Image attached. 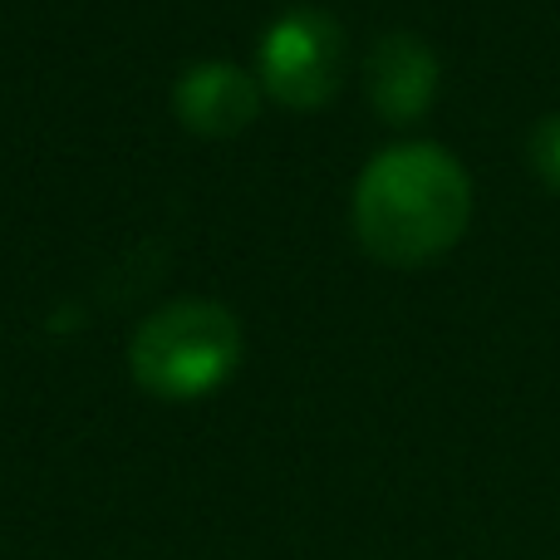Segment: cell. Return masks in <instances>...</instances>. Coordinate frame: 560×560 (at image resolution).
Instances as JSON below:
<instances>
[{
	"label": "cell",
	"mask_w": 560,
	"mask_h": 560,
	"mask_svg": "<svg viewBox=\"0 0 560 560\" xmlns=\"http://www.w3.org/2000/svg\"><path fill=\"white\" fill-rule=\"evenodd\" d=\"M345 79V25L329 10H285L261 35V84L285 108H319Z\"/></svg>",
	"instance_id": "obj_3"
},
{
	"label": "cell",
	"mask_w": 560,
	"mask_h": 560,
	"mask_svg": "<svg viewBox=\"0 0 560 560\" xmlns=\"http://www.w3.org/2000/svg\"><path fill=\"white\" fill-rule=\"evenodd\" d=\"M472 183L438 143H394L354 183V236L384 266H423L463 242Z\"/></svg>",
	"instance_id": "obj_1"
},
{
	"label": "cell",
	"mask_w": 560,
	"mask_h": 560,
	"mask_svg": "<svg viewBox=\"0 0 560 560\" xmlns=\"http://www.w3.org/2000/svg\"><path fill=\"white\" fill-rule=\"evenodd\" d=\"M242 359V319L222 300L187 295L153 310L128 345L133 378L148 394L197 398L212 394Z\"/></svg>",
	"instance_id": "obj_2"
},
{
	"label": "cell",
	"mask_w": 560,
	"mask_h": 560,
	"mask_svg": "<svg viewBox=\"0 0 560 560\" xmlns=\"http://www.w3.org/2000/svg\"><path fill=\"white\" fill-rule=\"evenodd\" d=\"M173 108L192 133L202 138H226L242 133L256 114H261V84L232 59H202L177 74Z\"/></svg>",
	"instance_id": "obj_4"
},
{
	"label": "cell",
	"mask_w": 560,
	"mask_h": 560,
	"mask_svg": "<svg viewBox=\"0 0 560 560\" xmlns=\"http://www.w3.org/2000/svg\"><path fill=\"white\" fill-rule=\"evenodd\" d=\"M364 84L388 124H408V118L428 114V104L438 94V55L413 30H388L369 49Z\"/></svg>",
	"instance_id": "obj_5"
},
{
	"label": "cell",
	"mask_w": 560,
	"mask_h": 560,
	"mask_svg": "<svg viewBox=\"0 0 560 560\" xmlns=\"http://www.w3.org/2000/svg\"><path fill=\"white\" fill-rule=\"evenodd\" d=\"M526 158H532V167H536V177H541V183L560 187V114L541 118V124L532 128V143H526Z\"/></svg>",
	"instance_id": "obj_6"
}]
</instances>
